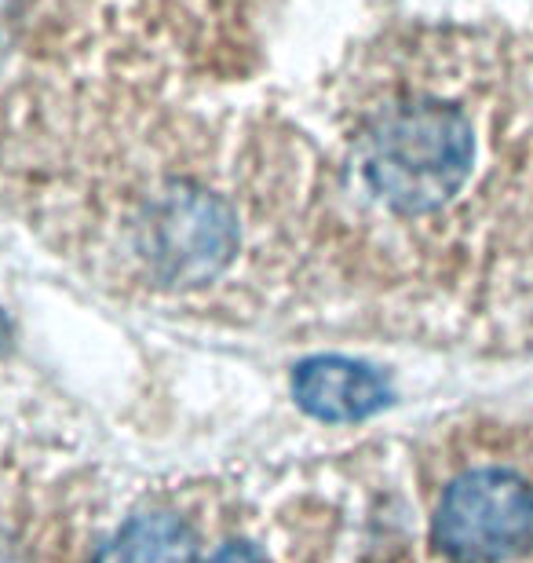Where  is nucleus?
<instances>
[{
  "label": "nucleus",
  "mask_w": 533,
  "mask_h": 563,
  "mask_svg": "<svg viewBox=\"0 0 533 563\" xmlns=\"http://www.w3.org/2000/svg\"><path fill=\"white\" fill-rule=\"evenodd\" d=\"M431 545L449 563H508L533 549V476L508 461L457 468L431 505Z\"/></svg>",
  "instance_id": "2"
},
{
  "label": "nucleus",
  "mask_w": 533,
  "mask_h": 563,
  "mask_svg": "<svg viewBox=\"0 0 533 563\" xmlns=\"http://www.w3.org/2000/svg\"><path fill=\"white\" fill-rule=\"evenodd\" d=\"M206 563H267V556L259 553L256 545L248 542H231V545H220Z\"/></svg>",
  "instance_id": "5"
},
{
  "label": "nucleus",
  "mask_w": 533,
  "mask_h": 563,
  "mask_svg": "<svg viewBox=\"0 0 533 563\" xmlns=\"http://www.w3.org/2000/svg\"><path fill=\"white\" fill-rule=\"evenodd\" d=\"M475 162V129L460 107L406 96L380 107L355 136V176L391 217L424 220L457 201Z\"/></svg>",
  "instance_id": "1"
},
{
  "label": "nucleus",
  "mask_w": 533,
  "mask_h": 563,
  "mask_svg": "<svg viewBox=\"0 0 533 563\" xmlns=\"http://www.w3.org/2000/svg\"><path fill=\"white\" fill-rule=\"evenodd\" d=\"M292 399L311 418L329 424L366 421L391 402L388 377L366 363L344 355H319L297 366L292 374Z\"/></svg>",
  "instance_id": "3"
},
{
  "label": "nucleus",
  "mask_w": 533,
  "mask_h": 563,
  "mask_svg": "<svg viewBox=\"0 0 533 563\" xmlns=\"http://www.w3.org/2000/svg\"><path fill=\"white\" fill-rule=\"evenodd\" d=\"M96 563H198V542L184 516L140 512L99 549Z\"/></svg>",
  "instance_id": "4"
},
{
  "label": "nucleus",
  "mask_w": 533,
  "mask_h": 563,
  "mask_svg": "<svg viewBox=\"0 0 533 563\" xmlns=\"http://www.w3.org/2000/svg\"><path fill=\"white\" fill-rule=\"evenodd\" d=\"M4 336H8V325H4V319H0V341H4Z\"/></svg>",
  "instance_id": "6"
}]
</instances>
